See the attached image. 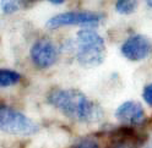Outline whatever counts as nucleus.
I'll return each mask as SVG.
<instances>
[{
    "label": "nucleus",
    "instance_id": "1",
    "mask_svg": "<svg viewBox=\"0 0 152 148\" xmlns=\"http://www.w3.org/2000/svg\"><path fill=\"white\" fill-rule=\"evenodd\" d=\"M48 102L64 115L80 123H93L102 118L101 108L76 89H54Z\"/></svg>",
    "mask_w": 152,
    "mask_h": 148
},
{
    "label": "nucleus",
    "instance_id": "2",
    "mask_svg": "<svg viewBox=\"0 0 152 148\" xmlns=\"http://www.w3.org/2000/svg\"><path fill=\"white\" fill-rule=\"evenodd\" d=\"M77 43V61L85 67H94L103 62L106 57L104 39L97 33L90 30H82L76 36Z\"/></svg>",
    "mask_w": 152,
    "mask_h": 148
},
{
    "label": "nucleus",
    "instance_id": "3",
    "mask_svg": "<svg viewBox=\"0 0 152 148\" xmlns=\"http://www.w3.org/2000/svg\"><path fill=\"white\" fill-rule=\"evenodd\" d=\"M0 127L6 133L21 136H30L39 130V126L33 120L21 112L4 105L0 109Z\"/></svg>",
    "mask_w": 152,
    "mask_h": 148
},
{
    "label": "nucleus",
    "instance_id": "4",
    "mask_svg": "<svg viewBox=\"0 0 152 148\" xmlns=\"http://www.w3.org/2000/svg\"><path fill=\"white\" fill-rule=\"evenodd\" d=\"M102 20V15L88 11H75V12H63L50 17L45 26L48 28H59L63 26L70 25H97Z\"/></svg>",
    "mask_w": 152,
    "mask_h": 148
},
{
    "label": "nucleus",
    "instance_id": "5",
    "mask_svg": "<svg viewBox=\"0 0 152 148\" xmlns=\"http://www.w3.org/2000/svg\"><path fill=\"white\" fill-rule=\"evenodd\" d=\"M30 55L32 62L36 66H38L39 69H47L56 61L59 52L56 45L50 39L42 38L37 41L31 47Z\"/></svg>",
    "mask_w": 152,
    "mask_h": 148
},
{
    "label": "nucleus",
    "instance_id": "6",
    "mask_svg": "<svg viewBox=\"0 0 152 148\" xmlns=\"http://www.w3.org/2000/svg\"><path fill=\"white\" fill-rule=\"evenodd\" d=\"M152 53V42L146 36L134 34L121 45V54L131 61H140L150 57Z\"/></svg>",
    "mask_w": 152,
    "mask_h": 148
},
{
    "label": "nucleus",
    "instance_id": "7",
    "mask_svg": "<svg viewBox=\"0 0 152 148\" xmlns=\"http://www.w3.org/2000/svg\"><path fill=\"white\" fill-rule=\"evenodd\" d=\"M115 118L121 123L141 124L145 120V112L140 103L134 100H128L118 107L115 110Z\"/></svg>",
    "mask_w": 152,
    "mask_h": 148
},
{
    "label": "nucleus",
    "instance_id": "8",
    "mask_svg": "<svg viewBox=\"0 0 152 148\" xmlns=\"http://www.w3.org/2000/svg\"><path fill=\"white\" fill-rule=\"evenodd\" d=\"M20 78H21L20 73L16 71L7 70V69H3L0 71V86L1 87L12 86L20 81Z\"/></svg>",
    "mask_w": 152,
    "mask_h": 148
},
{
    "label": "nucleus",
    "instance_id": "9",
    "mask_svg": "<svg viewBox=\"0 0 152 148\" xmlns=\"http://www.w3.org/2000/svg\"><path fill=\"white\" fill-rule=\"evenodd\" d=\"M137 3L136 1H131V0H119L115 4V9L119 14H124L129 15L136 9Z\"/></svg>",
    "mask_w": 152,
    "mask_h": 148
},
{
    "label": "nucleus",
    "instance_id": "10",
    "mask_svg": "<svg viewBox=\"0 0 152 148\" xmlns=\"http://www.w3.org/2000/svg\"><path fill=\"white\" fill-rule=\"evenodd\" d=\"M74 148H99V144L93 138H83V140L76 143Z\"/></svg>",
    "mask_w": 152,
    "mask_h": 148
},
{
    "label": "nucleus",
    "instance_id": "11",
    "mask_svg": "<svg viewBox=\"0 0 152 148\" xmlns=\"http://www.w3.org/2000/svg\"><path fill=\"white\" fill-rule=\"evenodd\" d=\"M18 9V3L16 1H3L1 3V10L4 14H12Z\"/></svg>",
    "mask_w": 152,
    "mask_h": 148
},
{
    "label": "nucleus",
    "instance_id": "12",
    "mask_svg": "<svg viewBox=\"0 0 152 148\" xmlns=\"http://www.w3.org/2000/svg\"><path fill=\"white\" fill-rule=\"evenodd\" d=\"M142 97H144V100L148 105H152V83L147 85L144 91H142Z\"/></svg>",
    "mask_w": 152,
    "mask_h": 148
},
{
    "label": "nucleus",
    "instance_id": "13",
    "mask_svg": "<svg viewBox=\"0 0 152 148\" xmlns=\"http://www.w3.org/2000/svg\"><path fill=\"white\" fill-rule=\"evenodd\" d=\"M110 148H136V147H135V144L132 143V142L126 141V140H123V141L113 143Z\"/></svg>",
    "mask_w": 152,
    "mask_h": 148
},
{
    "label": "nucleus",
    "instance_id": "14",
    "mask_svg": "<svg viewBox=\"0 0 152 148\" xmlns=\"http://www.w3.org/2000/svg\"><path fill=\"white\" fill-rule=\"evenodd\" d=\"M50 4L53 5H60V4H64L63 0H50Z\"/></svg>",
    "mask_w": 152,
    "mask_h": 148
},
{
    "label": "nucleus",
    "instance_id": "15",
    "mask_svg": "<svg viewBox=\"0 0 152 148\" xmlns=\"http://www.w3.org/2000/svg\"><path fill=\"white\" fill-rule=\"evenodd\" d=\"M144 148H152V138H151V140L144 146Z\"/></svg>",
    "mask_w": 152,
    "mask_h": 148
},
{
    "label": "nucleus",
    "instance_id": "16",
    "mask_svg": "<svg viewBox=\"0 0 152 148\" xmlns=\"http://www.w3.org/2000/svg\"><path fill=\"white\" fill-rule=\"evenodd\" d=\"M147 5H148V6H151V7H152V1H151V0H148V1H147Z\"/></svg>",
    "mask_w": 152,
    "mask_h": 148
}]
</instances>
